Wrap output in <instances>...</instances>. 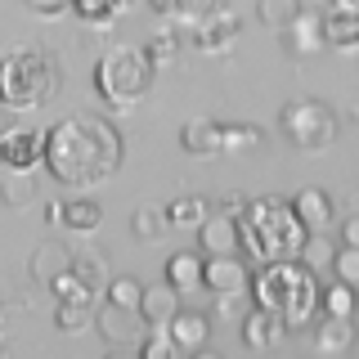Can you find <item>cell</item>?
<instances>
[{
	"mask_svg": "<svg viewBox=\"0 0 359 359\" xmlns=\"http://www.w3.org/2000/svg\"><path fill=\"white\" fill-rule=\"evenodd\" d=\"M121 157H126V140L99 112H72L45 130V171L67 189L108 184L121 171Z\"/></svg>",
	"mask_w": 359,
	"mask_h": 359,
	"instance_id": "obj_1",
	"label": "cell"
},
{
	"mask_svg": "<svg viewBox=\"0 0 359 359\" xmlns=\"http://www.w3.org/2000/svg\"><path fill=\"white\" fill-rule=\"evenodd\" d=\"M252 297L256 306L269 310L287 332L310 328L323 314V283L306 261H274V265H256L252 274Z\"/></svg>",
	"mask_w": 359,
	"mask_h": 359,
	"instance_id": "obj_2",
	"label": "cell"
},
{
	"mask_svg": "<svg viewBox=\"0 0 359 359\" xmlns=\"http://www.w3.org/2000/svg\"><path fill=\"white\" fill-rule=\"evenodd\" d=\"M238 229H243V252H252L256 265H274V261H301L310 243V229L301 224L297 207L278 194L252 198L238 211Z\"/></svg>",
	"mask_w": 359,
	"mask_h": 359,
	"instance_id": "obj_3",
	"label": "cell"
},
{
	"mask_svg": "<svg viewBox=\"0 0 359 359\" xmlns=\"http://www.w3.org/2000/svg\"><path fill=\"white\" fill-rule=\"evenodd\" d=\"M63 76H59V59L41 45H18V50L0 54V104L14 112H32L45 108L59 95Z\"/></svg>",
	"mask_w": 359,
	"mask_h": 359,
	"instance_id": "obj_4",
	"label": "cell"
},
{
	"mask_svg": "<svg viewBox=\"0 0 359 359\" xmlns=\"http://www.w3.org/2000/svg\"><path fill=\"white\" fill-rule=\"evenodd\" d=\"M153 54L144 45H108V54L95 63V95L108 104V112H130L153 90Z\"/></svg>",
	"mask_w": 359,
	"mask_h": 359,
	"instance_id": "obj_5",
	"label": "cell"
},
{
	"mask_svg": "<svg viewBox=\"0 0 359 359\" xmlns=\"http://www.w3.org/2000/svg\"><path fill=\"white\" fill-rule=\"evenodd\" d=\"M278 130L297 153H323L337 144V112L323 99H292L283 104Z\"/></svg>",
	"mask_w": 359,
	"mask_h": 359,
	"instance_id": "obj_6",
	"label": "cell"
},
{
	"mask_svg": "<svg viewBox=\"0 0 359 359\" xmlns=\"http://www.w3.org/2000/svg\"><path fill=\"white\" fill-rule=\"evenodd\" d=\"M243 32V18H238V9H229L220 0L211 14H202L198 22H189L184 27V36H189V45H194L198 54H224L233 45V36Z\"/></svg>",
	"mask_w": 359,
	"mask_h": 359,
	"instance_id": "obj_7",
	"label": "cell"
},
{
	"mask_svg": "<svg viewBox=\"0 0 359 359\" xmlns=\"http://www.w3.org/2000/svg\"><path fill=\"white\" fill-rule=\"evenodd\" d=\"M0 166L9 175H32L36 166H45V130L14 126L0 135Z\"/></svg>",
	"mask_w": 359,
	"mask_h": 359,
	"instance_id": "obj_8",
	"label": "cell"
},
{
	"mask_svg": "<svg viewBox=\"0 0 359 359\" xmlns=\"http://www.w3.org/2000/svg\"><path fill=\"white\" fill-rule=\"evenodd\" d=\"M95 328H99V337H104L108 346H121V351H135V346L149 337V323H144L140 310L112 306V301H104V306L95 310Z\"/></svg>",
	"mask_w": 359,
	"mask_h": 359,
	"instance_id": "obj_9",
	"label": "cell"
},
{
	"mask_svg": "<svg viewBox=\"0 0 359 359\" xmlns=\"http://www.w3.org/2000/svg\"><path fill=\"white\" fill-rule=\"evenodd\" d=\"M198 252L202 256H243L238 216H229V211H211V216L198 224Z\"/></svg>",
	"mask_w": 359,
	"mask_h": 359,
	"instance_id": "obj_10",
	"label": "cell"
},
{
	"mask_svg": "<svg viewBox=\"0 0 359 359\" xmlns=\"http://www.w3.org/2000/svg\"><path fill=\"white\" fill-rule=\"evenodd\" d=\"M278 36H283V50L287 54H319L323 45H328V41H323V9L301 5L297 18H292Z\"/></svg>",
	"mask_w": 359,
	"mask_h": 359,
	"instance_id": "obj_11",
	"label": "cell"
},
{
	"mask_svg": "<svg viewBox=\"0 0 359 359\" xmlns=\"http://www.w3.org/2000/svg\"><path fill=\"white\" fill-rule=\"evenodd\" d=\"M355 346V323L337 319V314H319L314 319V355L319 359H346Z\"/></svg>",
	"mask_w": 359,
	"mask_h": 359,
	"instance_id": "obj_12",
	"label": "cell"
},
{
	"mask_svg": "<svg viewBox=\"0 0 359 359\" xmlns=\"http://www.w3.org/2000/svg\"><path fill=\"white\" fill-rule=\"evenodd\" d=\"M180 149L189 157H216L224 153V121L216 117H194L180 126Z\"/></svg>",
	"mask_w": 359,
	"mask_h": 359,
	"instance_id": "obj_13",
	"label": "cell"
},
{
	"mask_svg": "<svg viewBox=\"0 0 359 359\" xmlns=\"http://www.w3.org/2000/svg\"><path fill=\"white\" fill-rule=\"evenodd\" d=\"M207 292H252V265L243 256H207Z\"/></svg>",
	"mask_w": 359,
	"mask_h": 359,
	"instance_id": "obj_14",
	"label": "cell"
},
{
	"mask_svg": "<svg viewBox=\"0 0 359 359\" xmlns=\"http://www.w3.org/2000/svg\"><path fill=\"white\" fill-rule=\"evenodd\" d=\"M162 274L180 297H184V292H207V256L202 252H175Z\"/></svg>",
	"mask_w": 359,
	"mask_h": 359,
	"instance_id": "obj_15",
	"label": "cell"
},
{
	"mask_svg": "<svg viewBox=\"0 0 359 359\" xmlns=\"http://www.w3.org/2000/svg\"><path fill=\"white\" fill-rule=\"evenodd\" d=\"M238 337H243V346H247V351H274V346L287 337V328H283V323H278L269 310L256 306V310H252V314H247V319L238 323Z\"/></svg>",
	"mask_w": 359,
	"mask_h": 359,
	"instance_id": "obj_16",
	"label": "cell"
},
{
	"mask_svg": "<svg viewBox=\"0 0 359 359\" xmlns=\"http://www.w3.org/2000/svg\"><path fill=\"white\" fill-rule=\"evenodd\" d=\"M166 332H171V341L180 346L184 355H198L207 351V337H211V319L202 310H180L171 323H166Z\"/></svg>",
	"mask_w": 359,
	"mask_h": 359,
	"instance_id": "obj_17",
	"label": "cell"
},
{
	"mask_svg": "<svg viewBox=\"0 0 359 359\" xmlns=\"http://www.w3.org/2000/svg\"><path fill=\"white\" fill-rule=\"evenodd\" d=\"M323 41L332 50H359V9H346V5L323 9Z\"/></svg>",
	"mask_w": 359,
	"mask_h": 359,
	"instance_id": "obj_18",
	"label": "cell"
},
{
	"mask_svg": "<svg viewBox=\"0 0 359 359\" xmlns=\"http://www.w3.org/2000/svg\"><path fill=\"white\" fill-rule=\"evenodd\" d=\"M292 207H297L301 224H306L310 233H328L332 229V198L323 194V189H301L297 198H292Z\"/></svg>",
	"mask_w": 359,
	"mask_h": 359,
	"instance_id": "obj_19",
	"label": "cell"
},
{
	"mask_svg": "<svg viewBox=\"0 0 359 359\" xmlns=\"http://www.w3.org/2000/svg\"><path fill=\"white\" fill-rule=\"evenodd\" d=\"M140 314H144V323H149V328H166V323L180 314V292L171 283H162V287H149V283H144V306H140Z\"/></svg>",
	"mask_w": 359,
	"mask_h": 359,
	"instance_id": "obj_20",
	"label": "cell"
},
{
	"mask_svg": "<svg viewBox=\"0 0 359 359\" xmlns=\"http://www.w3.org/2000/svg\"><path fill=\"white\" fill-rule=\"evenodd\" d=\"M140 0H72V14L86 22V27H112L126 9H135Z\"/></svg>",
	"mask_w": 359,
	"mask_h": 359,
	"instance_id": "obj_21",
	"label": "cell"
},
{
	"mask_svg": "<svg viewBox=\"0 0 359 359\" xmlns=\"http://www.w3.org/2000/svg\"><path fill=\"white\" fill-rule=\"evenodd\" d=\"M67 265H72V252H63L59 243H41L36 252H32V261H27L32 278H36V283H45V287H50V283L63 274Z\"/></svg>",
	"mask_w": 359,
	"mask_h": 359,
	"instance_id": "obj_22",
	"label": "cell"
},
{
	"mask_svg": "<svg viewBox=\"0 0 359 359\" xmlns=\"http://www.w3.org/2000/svg\"><path fill=\"white\" fill-rule=\"evenodd\" d=\"M50 292H54V301H67V306H95V301H99V287H90L72 265L50 283Z\"/></svg>",
	"mask_w": 359,
	"mask_h": 359,
	"instance_id": "obj_23",
	"label": "cell"
},
{
	"mask_svg": "<svg viewBox=\"0 0 359 359\" xmlns=\"http://www.w3.org/2000/svg\"><path fill=\"white\" fill-rule=\"evenodd\" d=\"M207 216H211V202L198 198V194H184V198L166 202V220H171V229H198Z\"/></svg>",
	"mask_w": 359,
	"mask_h": 359,
	"instance_id": "obj_24",
	"label": "cell"
},
{
	"mask_svg": "<svg viewBox=\"0 0 359 359\" xmlns=\"http://www.w3.org/2000/svg\"><path fill=\"white\" fill-rule=\"evenodd\" d=\"M149 5H153L166 22H175V27H189V22H198L202 14H211L220 0H149Z\"/></svg>",
	"mask_w": 359,
	"mask_h": 359,
	"instance_id": "obj_25",
	"label": "cell"
},
{
	"mask_svg": "<svg viewBox=\"0 0 359 359\" xmlns=\"http://www.w3.org/2000/svg\"><path fill=\"white\" fill-rule=\"evenodd\" d=\"M99 224H104V207H99L95 198H72L63 211V229L67 233H95Z\"/></svg>",
	"mask_w": 359,
	"mask_h": 359,
	"instance_id": "obj_26",
	"label": "cell"
},
{
	"mask_svg": "<svg viewBox=\"0 0 359 359\" xmlns=\"http://www.w3.org/2000/svg\"><path fill=\"white\" fill-rule=\"evenodd\" d=\"M166 229H171V220H166V207H135V216H130V233H135V238L153 243V238H162Z\"/></svg>",
	"mask_w": 359,
	"mask_h": 359,
	"instance_id": "obj_27",
	"label": "cell"
},
{
	"mask_svg": "<svg viewBox=\"0 0 359 359\" xmlns=\"http://www.w3.org/2000/svg\"><path fill=\"white\" fill-rule=\"evenodd\" d=\"M104 301H112V306H126V310H140L144 306V283L135 274H117V278H108Z\"/></svg>",
	"mask_w": 359,
	"mask_h": 359,
	"instance_id": "obj_28",
	"label": "cell"
},
{
	"mask_svg": "<svg viewBox=\"0 0 359 359\" xmlns=\"http://www.w3.org/2000/svg\"><path fill=\"white\" fill-rule=\"evenodd\" d=\"M95 323V306H67V301H54V328L63 337H76Z\"/></svg>",
	"mask_w": 359,
	"mask_h": 359,
	"instance_id": "obj_29",
	"label": "cell"
},
{
	"mask_svg": "<svg viewBox=\"0 0 359 359\" xmlns=\"http://www.w3.org/2000/svg\"><path fill=\"white\" fill-rule=\"evenodd\" d=\"M72 269L86 278L90 287H99V292L108 287V265H104V256H99L95 247H81V252H72Z\"/></svg>",
	"mask_w": 359,
	"mask_h": 359,
	"instance_id": "obj_30",
	"label": "cell"
},
{
	"mask_svg": "<svg viewBox=\"0 0 359 359\" xmlns=\"http://www.w3.org/2000/svg\"><path fill=\"white\" fill-rule=\"evenodd\" d=\"M144 50L153 54V63H157V67H166V63H171L175 54H180V27H175V22H166V27H157L153 36L144 41Z\"/></svg>",
	"mask_w": 359,
	"mask_h": 359,
	"instance_id": "obj_31",
	"label": "cell"
},
{
	"mask_svg": "<svg viewBox=\"0 0 359 359\" xmlns=\"http://www.w3.org/2000/svg\"><path fill=\"white\" fill-rule=\"evenodd\" d=\"M135 351H140V359H189V355L171 341V332H166V328H149V337H144Z\"/></svg>",
	"mask_w": 359,
	"mask_h": 359,
	"instance_id": "obj_32",
	"label": "cell"
},
{
	"mask_svg": "<svg viewBox=\"0 0 359 359\" xmlns=\"http://www.w3.org/2000/svg\"><path fill=\"white\" fill-rule=\"evenodd\" d=\"M252 310H256L252 292H224V297H216V319H224V323H243Z\"/></svg>",
	"mask_w": 359,
	"mask_h": 359,
	"instance_id": "obj_33",
	"label": "cell"
},
{
	"mask_svg": "<svg viewBox=\"0 0 359 359\" xmlns=\"http://www.w3.org/2000/svg\"><path fill=\"white\" fill-rule=\"evenodd\" d=\"M355 301H359V292L355 287H346V283H332L323 287V314H337V319H351L355 314Z\"/></svg>",
	"mask_w": 359,
	"mask_h": 359,
	"instance_id": "obj_34",
	"label": "cell"
},
{
	"mask_svg": "<svg viewBox=\"0 0 359 359\" xmlns=\"http://www.w3.org/2000/svg\"><path fill=\"white\" fill-rule=\"evenodd\" d=\"M265 144V130L261 126H243V121H224V153H247Z\"/></svg>",
	"mask_w": 359,
	"mask_h": 359,
	"instance_id": "obj_35",
	"label": "cell"
},
{
	"mask_svg": "<svg viewBox=\"0 0 359 359\" xmlns=\"http://www.w3.org/2000/svg\"><path fill=\"white\" fill-rule=\"evenodd\" d=\"M332 278L359 292V247H337V256H332Z\"/></svg>",
	"mask_w": 359,
	"mask_h": 359,
	"instance_id": "obj_36",
	"label": "cell"
},
{
	"mask_svg": "<svg viewBox=\"0 0 359 359\" xmlns=\"http://www.w3.org/2000/svg\"><path fill=\"white\" fill-rule=\"evenodd\" d=\"M297 9H301V0H261V22L274 27V32H283L287 22L297 18Z\"/></svg>",
	"mask_w": 359,
	"mask_h": 359,
	"instance_id": "obj_37",
	"label": "cell"
},
{
	"mask_svg": "<svg viewBox=\"0 0 359 359\" xmlns=\"http://www.w3.org/2000/svg\"><path fill=\"white\" fill-rule=\"evenodd\" d=\"M332 256H337V247H328V238H323V233H319V238L310 233L306 256H301V261H306V265L314 269V274H319V265H323V269H332Z\"/></svg>",
	"mask_w": 359,
	"mask_h": 359,
	"instance_id": "obj_38",
	"label": "cell"
},
{
	"mask_svg": "<svg viewBox=\"0 0 359 359\" xmlns=\"http://www.w3.org/2000/svg\"><path fill=\"white\" fill-rule=\"evenodd\" d=\"M5 202H9V207H32V202H36V189H32L22 175H14L5 184Z\"/></svg>",
	"mask_w": 359,
	"mask_h": 359,
	"instance_id": "obj_39",
	"label": "cell"
},
{
	"mask_svg": "<svg viewBox=\"0 0 359 359\" xmlns=\"http://www.w3.org/2000/svg\"><path fill=\"white\" fill-rule=\"evenodd\" d=\"M22 5H27L32 14H41V18H63V14H72V0H22Z\"/></svg>",
	"mask_w": 359,
	"mask_h": 359,
	"instance_id": "obj_40",
	"label": "cell"
},
{
	"mask_svg": "<svg viewBox=\"0 0 359 359\" xmlns=\"http://www.w3.org/2000/svg\"><path fill=\"white\" fill-rule=\"evenodd\" d=\"M341 247H359V211L341 220Z\"/></svg>",
	"mask_w": 359,
	"mask_h": 359,
	"instance_id": "obj_41",
	"label": "cell"
},
{
	"mask_svg": "<svg viewBox=\"0 0 359 359\" xmlns=\"http://www.w3.org/2000/svg\"><path fill=\"white\" fill-rule=\"evenodd\" d=\"M63 211H67V202H45V224H50V229H63Z\"/></svg>",
	"mask_w": 359,
	"mask_h": 359,
	"instance_id": "obj_42",
	"label": "cell"
},
{
	"mask_svg": "<svg viewBox=\"0 0 359 359\" xmlns=\"http://www.w3.org/2000/svg\"><path fill=\"white\" fill-rule=\"evenodd\" d=\"M247 202H252V198H243V194H224V198H220V211H229V216H238V211L247 207Z\"/></svg>",
	"mask_w": 359,
	"mask_h": 359,
	"instance_id": "obj_43",
	"label": "cell"
},
{
	"mask_svg": "<svg viewBox=\"0 0 359 359\" xmlns=\"http://www.w3.org/2000/svg\"><path fill=\"white\" fill-rule=\"evenodd\" d=\"M104 359H140V351H121V346H112Z\"/></svg>",
	"mask_w": 359,
	"mask_h": 359,
	"instance_id": "obj_44",
	"label": "cell"
},
{
	"mask_svg": "<svg viewBox=\"0 0 359 359\" xmlns=\"http://www.w3.org/2000/svg\"><path fill=\"white\" fill-rule=\"evenodd\" d=\"M9 117H14V108H5V104H0V135H5V130H14V126H9Z\"/></svg>",
	"mask_w": 359,
	"mask_h": 359,
	"instance_id": "obj_45",
	"label": "cell"
},
{
	"mask_svg": "<svg viewBox=\"0 0 359 359\" xmlns=\"http://www.w3.org/2000/svg\"><path fill=\"white\" fill-rule=\"evenodd\" d=\"M189 359H220L216 351H198V355H189Z\"/></svg>",
	"mask_w": 359,
	"mask_h": 359,
	"instance_id": "obj_46",
	"label": "cell"
},
{
	"mask_svg": "<svg viewBox=\"0 0 359 359\" xmlns=\"http://www.w3.org/2000/svg\"><path fill=\"white\" fill-rule=\"evenodd\" d=\"M332 5H346V9H359V0H332Z\"/></svg>",
	"mask_w": 359,
	"mask_h": 359,
	"instance_id": "obj_47",
	"label": "cell"
}]
</instances>
